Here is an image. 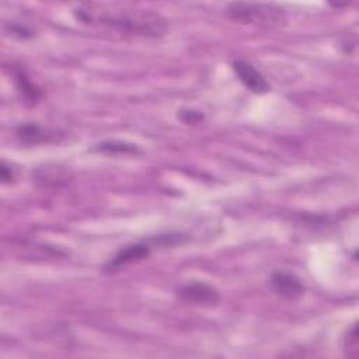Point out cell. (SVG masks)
<instances>
[{"instance_id":"4fadbf2b","label":"cell","mask_w":359,"mask_h":359,"mask_svg":"<svg viewBox=\"0 0 359 359\" xmlns=\"http://www.w3.org/2000/svg\"><path fill=\"white\" fill-rule=\"evenodd\" d=\"M0 174H2V181L5 184H10L16 178L15 170L10 166H8L6 162H2V169H0Z\"/></svg>"},{"instance_id":"6da1fadb","label":"cell","mask_w":359,"mask_h":359,"mask_svg":"<svg viewBox=\"0 0 359 359\" xmlns=\"http://www.w3.org/2000/svg\"><path fill=\"white\" fill-rule=\"evenodd\" d=\"M75 17L84 24L106 27L132 35L159 37L166 31L165 19L149 10L87 3L80 5L75 10Z\"/></svg>"},{"instance_id":"30bf717a","label":"cell","mask_w":359,"mask_h":359,"mask_svg":"<svg viewBox=\"0 0 359 359\" xmlns=\"http://www.w3.org/2000/svg\"><path fill=\"white\" fill-rule=\"evenodd\" d=\"M17 82H19V89L24 94V97L28 98L30 101H37L38 90L23 75H17Z\"/></svg>"},{"instance_id":"9c48e42d","label":"cell","mask_w":359,"mask_h":359,"mask_svg":"<svg viewBox=\"0 0 359 359\" xmlns=\"http://www.w3.org/2000/svg\"><path fill=\"white\" fill-rule=\"evenodd\" d=\"M344 352L349 358H356L359 355V338H358V326L353 324L347 334L344 335Z\"/></svg>"},{"instance_id":"7c38bea8","label":"cell","mask_w":359,"mask_h":359,"mask_svg":"<svg viewBox=\"0 0 359 359\" xmlns=\"http://www.w3.org/2000/svg\"><path fill=\"white\" fill-rule=\"evenodd\" d=\"M9 28V33L15 37H19V38H30L33 37V31L26 27V26H21V24H17V23H13L10 26H8Z\"/></svg>"},{"instance_id":"3957f363","label":"cell","mask_w":359,"mask_h":359,"mask_svg":"<svg viewBox=\"0 0 359 359\" xmlns=\"http://www.w3.org/2000/svg\"><path fill=\"white\" fill-rule=\"evenodd\" d=\"M177 297L185 303L196 306H215L221 296L219 292L205 282H190L177 289Z\"/></svg>"},{"instance_id":"277c9868","label":"cell","mask_w":359,"mask_h":359,"mask_svg":"<svg viewBox=\"0 0 359 359\" xmlns=\"http://www.w3.org/2000/svg\"><path fill=\"white\" fill-rule=\"evenodd\" d=\"M233 71L237 75L239 80L252 93L255 94H266L271 91V86L267 79L255 69L251 64L246 61H234Z\"/></svg>"},{"instance_id":"8992f818","label":"cell","mask_w":359,"mask_h":359,"mask_svg":"<svg viewBox=\"0 0 359 359\" xmlns=\"http://www.w3.org/2000/svg\"><path fill=\"white\" fill-rule=\"evenodd\" d=\"M271 284L275 292L288 300H295L300 297L304 292L300 279L288 273H274L271 278Z\"/></svg>"},{"instance_id":"5b68a950","label":"cell","mask_w":359,"mask_h":359,"mask_svg":"<svg viewBox=\"0 0 359 359\" xmlns=\"http://www.w3.org/2000/svg\"><path fill=\"white\" fill-rule=\"evenodd\" d=\"M150 241H145V243H134V244H128L125 247H122L114 257L110 260V263L107 264V270L109 271H116L120 270L125 266L138 263L145 260L146 257H149L150 254Z\"/></svg>"},{"instance_id":"7a4b0ae2","label":"cell","mask_w":359,"mask_h":359,"mask_svg":"<svg viewBox=\"0 0 359 359\" xmlns=\"http://www.w3.org/2000/svg\"><path fill=\"white\" fill-rule=\"evenodd\" d=\"M232 20L266 28L281 27L286 23V13L277 5L263 3H233L229 6Z\"/></svg>"},{"instance_id":"ba28073f","label":"cell","mask_w":359,"mask_h":359,"mask_svg":"<svg viewBox=\"0 0 359 359\" xmlns=\"http://www.w3.org/2000/svg\"><path fill=\"white\" fill-rule=\"evenodd\" d=\"M94 150L102 151V153H110V155H117V153H120V155H139L140 153V149L136 145L120 142V140L102 142V143L97 145L94 147Z\"/></svg>"},{"instance_id":"52a82bcc","label":"cell","mask_w":359,"mask_h":359,"mask_svg":"<svg viewBox=\"0 0 359 359\" xmlns=\"http://www.w3.org/2000/svg\"><path fill=\"white\" fill-rule=\"evenodd\" d=\"M19 138L30 145H38V143H46L55 139V134L50 132L45 128H42L38 124H21L17 128Z\"/></svg>"},{"instance_id":"8fae6325","label":"cell","mask_w":359,"mask_h":359,"mask_svg":"<svg viewBox=\"0 0 359 359\" xmlns=\"http://www.w3.org/2000/svg\"><path fill=\"white\" fill-rule=\"evenodd\" d=\"M178 118L184 124H199L203 121V116L199 111H195L191 109H184V110L178 111Z\"/></svg>"}]
</instances>
